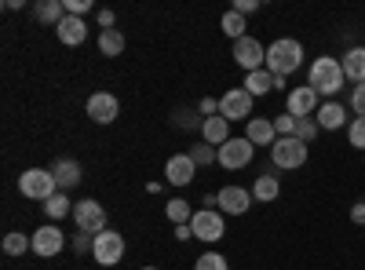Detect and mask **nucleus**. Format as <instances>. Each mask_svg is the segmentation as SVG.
<instances>
[{"label": "nucleus", "instance_id": "32", "mask_svg": "<svg viewBox=\"0 0 365 270\" xmlns=\"http://www.w3.org/2000/svg\"><path fill=\"white\" fill-rule=\"evenodd\" d=\"M194 270H230V263H227V256H220V252H205V256H197Z\"/></svg>", "mask_w": 365, "mask_h": 270}, {"label": "nucleus", "instance_id": "24", "mask_svg": "<svg viewBox=\"0 0 365 270\" xmlns=\"http://www.w3.org/2000/svg\"><path fill=\"white\" fill-rule=\"evenodd\" d=\"M344 77L354 84H365V48H351L344 55Z\"/></svg>", "mask_w": 365, "mask_h": 270}, {"label": "nucleus", "instance_id": "4", "mask_svg": "<svg viewBox=\"0 0 365 270\" xmlns=\"http://www.w3.org/2000/svg\"><path fill=\"white\" fill-rule=\"evenodd\" d=\"M307 142H299L296 135H285V139H278L270 146V161H274V168H282V172H292V168H303L307 165Z\"/></svg>", "mask_w": 365, "mask_h": 270}, {"label": "nucleus", "instance_id": "21", "mask_svg": "<svg viewBox=\"0 0 365 270\" xmlns=\"http://www.w3.org/2000/svg\"><path fill=\"white\" fill-rule=\"evenodd\" d=\"M252 190V201H278V194H282V183H278V175L274 172H263V175H256V183L249 187Z\"/></svg>", "mask_w": 365, "mask_h": 270}, {"label": "nucleus", "instance_id": "17", "mask_svg": "<svg viewBox=\"0 0 365 270\" xmlns=\"http://www.w3.org/2000/svg\"><path fill=\"white\" fill-rule=\"evenodd\" d=\"M51 175H55V183H58V190H73L81 179H84V168H81V161H73V157H58L55 165H51Z\"/></svg>", "mask_w": 365, "mask_h": 270}, {"label": "nucleus", "instance_id": "44", "mask_svg": "<svg viewBox=\"0 0 365 270\" xmlns=\"http://www.w3.org/2000/svg\"><path fill=\"white\" fill-rule=\"evenodd\" d=\"M139 270H158V266H139Z\"/></svg>", "mask_w": 365, "mask_h": 270}, {"label": "nucleus", "instance_id": "5", "mask_svg": "<svg viewBox=\"0 0 365 270\" xmlns=\"http://www.w3.org/2000/svg\"><path fill=\"white\" fill-rule=\"evenodd\" d=\"M190 230L197 242H208V245H216L220 237L227 234V223H223V212L220 208H197L194 219H190Z\"/></svg>", "mask_w": 365, "mask_h": 270}, {"label": "nucleus", "instance_id": "25", "mask_svg": "<svg viewBox=\"0 0 365 270\" xmlns=\"http://www.w3.org/2000/svg\"><path fill=\"white\" fill-rule=\"evenodd\" d=\"M73 204L77 201H70V194H63V190H58L51 201H44V216L55 223V219H63V216H73Z\"/></svg>", "mask_w": 365, "mask_h": 270}, {"label": "nucleus", "instance_id": "18", "mask_svg": "<svg viewBox=\"0 0 365 270\" xmlns=\"http://www.w3.org/2000/svg\"><path fill=\"white\" fill-rule=\"evenodd\" d=\"M55 33H58V41H63L66 48H77V44L88 41V22L81 15H66L63 22L55 26Z\"/></svg>", "mask_w": 365, "mask_h": 270}, {"label": "nucleus", "instance_id": "39", "mask_svg": "<svg viewBox=\"0 0 365 270\" xmlns=\"http://www.w3.org/2000/svg\"><path fill=\"white\" fill-rule=\"evenodd\" d=\"M84 11H91V0H66V15H81L84 19Z\"/></svg>", "mask_w": 365, "mask_h": 270}, {"label": "nucleus", "instance_id": "34", "mask_svg": "<svg viewBox=\"0 0 365 270\" xmlns=\"http://www.w3.org/2000/svg\"><path fill=\"white\" fill-rule=\"evenodd\" d=\"M73 252H77V256H91V252H96V234L77 230V234H73Z\"/></svg>", "mask_w": 365, "mask_h": 270}, {"label": "nucleus", "instance_id": "26", "mask_svg": "<svg viewBox=\"0 0 365 270\" xmlns=\"http://www.w3.org/2000/svg\"><path fill=\"white\" fill-rule=\"evenodd\" d=\"M165 216H168V223H175V227H187V223L194 219V208H190V201L172 197V201L165 204Z\"/></svg>", "mask_w": 365, "mask_h": 270}, {"label": "nucleus", "instance_id": "28", "mask_svg": "<svg viewBox=\"0 0 365 270\" xmlns=\"http://www.w3.org/2000/svg\"><path fill=\"white\" fill-rule=\"evenodd\" d=\"M99 51L103 55H120V51H125V33H120V29H103V33H99Z\"/></svg>", "mask_w": 365, "mask_h": 270}, {"label": "nucleus", "instance_id": "20", "mask_svg": "<svg viewBox=\"0 0 365 270\" xmlns=\"http://www.w3.org/2000/svg\"><path fill=\"white\" fill-rule=\"evenodd\" d=\"M201 139H205L208 146H216V150H220V146L230 139V121H227V117H220V113H216V117H208V121L201 125Z\"/></svg>", "mask_w": 365, "mask_h": 270}, {"label": "nucleus", "instance_id": "37", "mask_svg": "<svg viewBox=\"0 0 365 270\" xmlns=\"http://www.w3.org/2000/svg\"><path fill=\"white\" fill-rule=\"evenodd\" d=\"M175 125H179V128H194V125L201 128L205 121H201V117H194L190 110H179V113H175Z\"/></svg>", "mask_w": 365, "mask_h": 270}, {"label": "nucleus", "instance_id": "14", "mask_svg": "<svg viewBox=\"0 0 365 270\" xmlns=\"http://www.w3.org/2000/svg\"><path fill=\"white\" fill-rule=\"evenodd\" d=\"M285 110L292 117H314L318 113V92L311 84H303V88H292V92L285 95Z\"/></svg>", "mask_w": 365, "mask_h": 270}, {"label": "nucleus", "instance_id": "31", "mask_svg": "<svg viewBox=\"0 0 365 270\" xmlns=\"http://www.w3.org/2000/svg\"><path fill=\"white\" fill-rule=\"evenodd\" d=\"M318 132H322V128H318L314 117H296V139H299V142L311 146V142L318 139Z\"/></svg>", "mask_w": 365, "mask_h": 270}, {"label": "nucleus", "instance_id": "10", "mask_svg": "<svg viewBox=\"0 0 365 270\" xmlns=\"http://www.w3.org/2000/svg\"><path fill=\"white\" fill-rule=\"evenodd\" d=\"M220 117H227V121H252V95L245 88H227V95L220 99Z\"/></svg>", "mask_w": 365, "mask_h": 270}, {"label": "nucleus", "instance_id": "33", "mask_svg": "<svg viewBox=\"0 0 365 270\" xmlns=\"http://www.w3.org/2000/svg\"><path fill=\"white\" fill-rule=\"evenodd\" d=\"M347 139H351V146H358L365 154V117H354V121L347 125Z\"/></svg>", "mask_w": 365, "mask_h": 270}, {"label": "nucleus", "instance_id": "1", "mask_svg": "<svg viewBox=\"0 0 365 270\" xmlns=\"http://www.w3.org/2000/svg\"><path fill=\"white\" fill-rule=\"evenodd\" d=\"M344 63L340 58H332V55H318L311 70H307V84L314 88L318 95H336L340 88H344Z\"/></svg>", "mask_w": 365, "mask_h": 270}, {"label": "nucleus", "instance_id": "40", "mask_svg": "<svg viewBox=\"0 0 365 270\" xmlns=\"http://www.w3.org/2000/svg\"><path fill=\"white\" fill-rule=\"evenodd\" d=\"M351 219H354V223H358V227H365V197H361V201H354V204H351Z\"/></svg>", "mask_w": 365, "mask_h": 270}, {"label": "nucleus", "instance_id": "38", "mask_svg": "<svg viewBox=\"0 0 365 270\" xmlns=\"http://www.w3.org/2000/svg\"><path fill=\"white\" fill-rule=\"evenodd\" d=\"M197 113L205 117V121H208V117H216L220 113V99H201L197 103Z\"/></svg>", "mask_w": 365, "mask_h": 270}, {"label": "nucleus", "instance_id": "11", "mask_svg": "<svg viewBox=\"0 0 365 270\" xmlns=\"http://www.w3.org/2000/svg\"><path fill=\"white\" fill-rule=\"evenodd\" d=\"M29 237H34V252H37L41 259H51V256H58V252L66 249V234L58 230L55 223H44L41 230H34Z\"/></svg>", "mask_w": 365, "mask_h": 270}, {"label": "nucleus", "instance_id": "30", "mask_svg": "<svg viewBox=\"0 0 365 270\" xmlns=\"http://www.w3.org/2000/svg\"><path fill=\"white\" fill-rule=\"evenodd\" d=\"M190 157H194L197 168H205V165H220V150H216V146H208V142H201V146H190Z\"/></svg>", "mask_w": 365, "mask_h": 270}, {"label": "nucleus", "instance_id": "22", "mask_svg": "<svg viewBox=\"0 0 365 270\" xmlns=\"http://www.w3.org/2000/svg\"><path fill=\"white\" fill-rule=\"evenodd\" d=\"M245 92L252 95V99H259V95H270L274 92V73L270 70H256V73H245Z\"/></svg>", "mask_w": 365, "mask_h": 270}, {"label": "nucleus", "instance_id": "19", "mask_svg": "<svg viewBox=\"0 0 365 270\" xmlns=\"http://www.w3.org/2000/svg\"><path fill=\"white\" fill-rule=\"evenodd\" d=\"M245 139H249L252 146H274V142H278L274 121H267V117H252V121L245 125Z\"/></svg>", "mask_w": 365, "mask_h": 270}, {"label": "nucleus", "instance_id": "8", "mask_svg": "<svg viewBox=\"0 0 365 270\" xmlns=\"http://www.w3.org/2000/svg\"><path fill=\"white\" fill-rule=\"evenodd\" d=\"M252 154H256V146L245 139V135H230L223 146H220V165L223 168H230V172H237V168H249L252 165Z\"/></svg>", "mask_w": 365, "mask_h": 270}, {"label": "nucleus", "instance_id": "41", "mask_svg": "<svg viewBox=\"0 0 365 270\" xmlns=\"http://www.w3.org/2000/svg\"><path fill=\"white\" fill-rule=\"evenodd\" d=\"M234 11H241V15H252V11H259V0H237Z\"/></svg>", "mask_w": 365, "mask_h": 270}, {"label": "nucleus", "instance_id": "27", "mask_svg": "<svg viewBox=\"0 0 365 270\" xmlns=\"http://www.w3.org/2000/svg\"><path fill=\"white\" fill-rule=\"evenodd\" d=\"M220 29H223L227 37H234V41L249 37V33H245V15H241V11H234V8H230V11L220 19Z\"/></svg>", "mask_w": 365, "mask_h": 270}, {"label": "nucleus", "instance_id": "9", "mask_svg": "<svg viewBox=\"0 0 365 270\" xmlns=\"http://www.w3.org/2000/svg\"><path fill=\"white\" fill-rule=\"evenodd\" d=\"M234 63L245 70V73L267 70V48L256 37H241V41H234Z\"/></svg>", "mask_w": 365, "mask_h": 270}, {"label": "nucleus", "instance_id": "7", "mask_svg": "<svg viewBox=\"0 0 365 270\" xmlns=\"http://www.w3.org/2000/svg\"><path fill=\"white\" fill-rule=\"evenodd\" d=\"M120 256H125V234H117V230H103V234H96V252H91V259H96L99 266H113V263H120Z\"/></svg>", "mask_w": 365, "mask_h": 270}, {"label": "nucleus", "instance_id": "23", "mask_svg": "<svg viewBox=\"0 0 365 270\" xmlns=\"http://www.w3.org/2000/svg\"><path fill=\"white\" fill-rule=\"evenodd\" d=\"M34 15L44 26H58V22L66 19V0H41V4L34 8Z\"/></svg>", "mask_w": 365, "mask_h": 270}, {"label": "nucleus", "instance_id": "29", "mask_svg": "<svg viewBox=\"0 0 365 270\" xmlns=\"http://www.w3.org/2000/svg\"><path fill=\"white\" fill-rule=\"evenodd\" d=\"M29 249H34V237H26L22 230L4 234V252H8V256H26Z\"/></svg>", "mask_w": 365, "mask_h": 270}, {"label": "nucleus", "instance_id": "13", "mask_svg": "<svg viewBox=\"0 0 365 270\" xmlns=\"http://www.w3.org/2000/svg\"><path fill=\"white\" fill-rule=\"evenodd\" d=\"M194 175H197V165H194L190 154H172L165 161V179H168L172 187H190Z\"/></svg>", "mask_w": 365, "mask_h": 270}, {"label": "nucleus", "instance_id": "6", "mask_svg": "<svg viewBox=\"0 0 365 270\" xmlns=\"http://www.w3.org/2000/svg\"><path fill=\"white\" fill-rule=\"evenodd\" d=\"M73 219H77V230H84V234H103L110 227L106 223V208L96 197H81L73 204Z\"/></svg>", "mask_w": 365, "mask_h": 270}, {"label": "nucleus", "instance_id": "2", "mask_svg": "<svg viewBox=\"0 0 365 270\" xmlns=\"http://www.w3.org/2000/svg\"><path fill=\"white\" fill-rule=\"evenodd\" d=\"M303 66V44L292 37H278L274 44H267V70L274 77H289Z\"/></svg>", "mask_w": 365, "mask_h": 270}, {"label": "nucleus", "instance_id": "12", "mask_svg": "<svg viewBox=\"0 0 365 270\" xmlns=\"http://www.w3.org/2000/svg\"><path fill=\"white\" fill-rule=\"evenodd\" d=\"M88 117L96 125H113L117 121V113H120V103H117V95L113 92H96V95H88Z\"/></svg>", "mask_w": 365, "mask_h": 270}, {"label": "nucleus", "instance_id": "43", "mask_svg": "<svg viewBox=\"0 0 365 270\" xmlns=\"http://www.w3.org/2000/svg\"><path fill=\"white\" fill-rule=\"evenodd\" d=\"M175 237H179V242H190V237H194L190 223H187V227H175Z\"/></svg>", "mask_w": 365, "mask_h": 270}, {"label": "nucleus", "instance_id": "42", "mask_svg": "<svg viewBox=\"0 0 365 270\" xmlns=\"http://www.w3.org/2000/svg\"><path fill=\"white\" fill-rule=\"evenodd\" d=\"M96 19H99V26H103V29H113V22H117V15H113L110 8H99V15H96Z\"/></svg>", "mask_w": 365, "mask_h": 270}, {"label": "nucleus", "instance_id": "35", "mask_svg": "<svg viewBox=\"0 0 365 270\" xmlns=\"http://www.w3.org/2000/svg\"><path fill=\"white\" fill-rule=\"evenodd\" d=\"M274 132H278V139H285V135H296V117H292V113L274 117Z\"/></svg>", "mask_w": 365, "mask_h": 270}, {"label": "nucleus", "instance_id": "15", "mask_svg": "<svg viewBox=\"0 0 365 270\" xmlns=\"http://www.w3.org/2000/svg\"><path fill=\"white\" fill-rule=\"evenodd\" d=\"M216 197H220V212H227V216H245L252 208V190H245V187H223Z\"/></svg>", "mask_w": 365, "mask_h": 270}, {"label": "nucleus", "instance_id": "36", "mask_svg": "<svg viewBox=\"0 0 365 270\" xmlns=\"http://www.w3.org/2000/svg\"><path fill=\"white\" fill-rule=\"evenodd\" d=\"M351 110H354L358 117H365V84H354V88H351Z\"/></svg>", "mask_w": 365, "mask_h": 270}, {"label": "nucleus", "instance_id": "16", "mask_svg": "<svg viewBox=\"0 0 365 270\" xmlns=\"http://www.w3.org/2000/svg\"><path fill=\"white\" fill-rule=\"evenodd\" d=\"M314 121H318V128H322V132H336V128L351 125V121H347V106H344V103H336V99L322 103V106H318V113H314Z\"/></svg>", "mask_w": 365, "mask_h": 270}, {"label": "nucleus", "instance_id": "3", "mask_svg": "<svg viewBox=\"0 0 365 270\" xmlns=\"http://www.w3.org/2000/svg\"><path fill=\"white\" fill-rule=\"evenodd\" d=\"M19 190H22V197H29V201H51V197L58 194V183H55L51 168H26V172L19 175Z\"/></svg>", "mask_w": 365, "mask_h": 270}]
</instances>
